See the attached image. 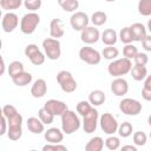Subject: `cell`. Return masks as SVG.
<instances>
[{
	"mask_svg": "<svg viewBox=\"0 0 151 151\" xmlns=\"http://www.w3.org/2000/svg\"><path fill=\"white\" fill-rule=\"evenodd\" d=\"M142 97H143L144 100H146V101H151V91H150V90H146V88L143 87V90H142Z\"/></svg>",
	"mask_w": 151,
	"mask_h": 151,
	"instance_id": "45",
	"label": "cell"
},
{
	"mask_svg": "<svg viewBox=\"0 0 151 151\" xmlns=\"http://www.w3.org/2000/svg\"><path fill=\"white\" fill-rule=\"evenodd\" d=\"M118 134L120 136V137H123V138H127V137H130L131 134H132V132H133V126H132V124L130 123V122H124V123H122L119 126H118Z\"/></svg>",
	"mask_w": 151,
	"mask_h": 151,
	"instance_id": "32",
	"label": "cell"
},
{
	"mask_svg": "<svg viewBox=\"0 0 151 151\" xmlns=\"http://www.w3.org/2000/svg\"><path fill=\"white\" fill-rule=\"evenodd\" d=\"M118 55H119V51L117 47L113 46H106L101 52V57H104V59L106 60H114L117 59Z\"/></svg>",
	"mask_w": 151,
	"mask_h": 151,
	"instance_id": "33",
	"label": "cell"
},
{
	"mask_svg": "<svg viewBox=\"0 0 151 151\" xmlns=\"http://www.w3.org/2000/svg\"><path fill=\"white\" fill-rule=\"evenodd\" d=\"M147 123H149V125L151 126V114H150V116L147 117Z\"/></svg>",
	"mask_w": 151,
	"mask_h": 151,
	"instance_id": "50",
	"label": "cell"
},
{
	"mask_svg": "<svg viewBox=\"0 0 151 151\" xmlns=\"http://www.w3.org/2000/svg\"><path fill=\"white\" fill-rule=\"evenodd\" d=\"M44 107L47 109L54 116H61L68 107L67 105L61 101V100H57V99H50L44 104Z\"/></svg>",
	"mask_w": 151,
	"mask_h": 151,
	"instance_id": "16",
	"label": "cell"
},
{
	"mask_svg": "<svg viewBox=\"0 0 151 151\" xmlns=\"http://www.w3.org/2000/svg\"><path fill=\"white\" fill-rule=\"evenodd\" d=\"M40 22V17L35 12H28L20 19V31L24 34H32L35 32Z\"/></svg>",
	"mask_w": 151,
	"mask_h": 151,
	"instance_id": "4",
	"label": "cell"
},
{
	"mask_svg": "<svg viewBox=\"0 0 151 151\" xmlns=\"http://www.w3.org/2000/svg\"><path fill=\"white\" fill-rule=\"evenodd\" d=\"M142 109L140 101L133 98H124L119 103V110L126 116H138Z\"/></svg>",
	"mask_w": 151,
	"mask_h": 151,
	"instance_id": "7",
	"label": "cell"
},
{
	"mask_svg": "<svg viewBox=\"0 0 151 151\" xmlns=\"http://www.w3.org/2000/svg\"><path fill=\"white\" fill-rule=\"evenodd\" d=\"M42 151H67V147L65 145H61L60 143L58 144L48 143L42 146Z\"/></svg>",
	"mask_w": 151,
	"mask_h": 151,
	"instance_id": "41",
	"label": "cell"
},
{
	"mask_svg": "<svg viewBox=\"0 0 151 151\" xmlns=\"http://www.w3.org/2000/svg\"><path fill=\"white\" fill-rule=\"evenodd\" d=\"M149 137H150V139H151V132H150V134H149Z\"/></svg>",
	"mask_w": 151,
	"mask_h": 151,
	"instance_id": "52",
	"label": "cell"
},
{
	"mask_svg": "<svg viewBox=\"0 0 151 151\" xmlns=\"http://www.w3.org/2000/svg\"><path fill=\"white\" fill-rule=\"evenodd\" d=\"M27 124V129L29 132H32L33 134H40L42 132H45V124L40 120L39 117H29L26 122Z\"/></svg>",
	"mask_w": 151,
	"mask_h": 151,
	"instance_id": "20",
	"label": "cell"
},
{
	"mask_svg": "<svg viewBox=\"0 0 151 151\" xmlns=\"http://www.w3.org/2000/svg\"><path fill=\"white\" fill-rule=\"evenodd\" d=\"M118 38H119L120 41H122L123 44H125V45H126V44H131V42L133 41V37H132L130 26H126V27L122 28L120 32H119V37H118Z\"/></svg>",
	"mask_w": 151,
	"mask_h": 151,
	"instance_id": "35",
	"label": "cell"
},
{
	"mask_svg": "<svg viewBox=\"0 0 151 151\" xmlns=\"http://www.w3.org/2000/svg\"><path fill=\"white\" fill-rule=\"evenodd\" d=\"M133 60H134V64H137V65H144L145 66L147 64V61H149V57H147L146 53L138 52L136 54V57L133 58Z\"/></svg>",
	"mask_w": 151,
	"mask_h": 151,
	"instance_id": "42",
	"label": "cell"
},
{
	"mask_svg": "<svg viewBox=\"0 0 151 151\" xmlns=\"http://www.w3.org/2000/svg\"><path fill=\"white\" fill-rule=\"evenodd\" d=\"M98 124H99V114H98V111L93 106L91 109V111L83 117L81 125H83L84 132L85 133H93L97 130Z\"/></svg>",
	"mask_w": 151,
	"mask_h": 151,
	"instance_id": "10",
	"label": "cell"
},
{
	"mask_svg": "<svg viewBox=\"0 0 151 151\" xmlns=\"http://www.w3.org/2000/svg\"><path fill=\"white\" fill-rule=\"evenodd\" d=\"M138 12L143 17H150L151 15V0H139Z\"/></svg>",
	"mask_w": 151,
	"mask_h": 151,
	"instance_id": "34",
	"label": "cell"
},
{
	"mask_svg": "<svg viewBox=\"0 0 151 151\" xmlns=\"http://www.w3.org/2000/svg\"><path fill=\"white\" fill-rule=\"evenodd\" d=\"M1 114L7 118V137L11 140H19L22 137V116L11 104H6L2 106Z\"/></svg>",
	"mask_w": 151,
	"mask_h": 151,
	"instance_id": "1",
	"label": "cell"
},
{
	"mask_svg": "<svg viewBox=\"0 0 151 151\" xmlns=\"http://www.w3.org/2000/svg\"><path fill=\"white\" fill-rule=\"evenodd\" d=\"M106 2H113V1H116V0H105Z\"/></svg>",
	"mask_w": 151,
	"mask_h": 151,
	"instance_id": "51",
	"label": "cell"
},
{
	"mask_svg": "<svg viewBox=\"0 0 151 151\" xmlns=\"http://www.w3.org/2000/svg\"><path fill=\"white\" fill-rule=\"evenodd\" d=\"M38 117L40 118V120L45 124V125H50V124H52L53 123V120H54V114H52L47 109H45L44 106L41 107V109H39V111H38Z\"/></svg>",
	"mask_w": 151,
	"mask_h": 151,
	"instance_id": "29",
	"label": "cell"
},
{
	"mask_svg": "<svg viewBox=\"0 0 151 151\" xmlns=\"http://www.w3.org/2000/svg\"><path fill=\"white\" fill-rule=\"evenodd\" d=\"M147 29H149V32L151 33V19H149V21H147V27H146Z\"/></svg>",
	"mask_w": 151,
	"mask_h": 151,
	"instance_id": "49",
	"label": "cell"
},
{
	"mask_svg": "<svg viewBox=\"0 0 151 151\" xmlns=\"http://www.w3.org/2000/svg\"><path fill=\"white\" fill-rule=\"evenodd\" d=\"M46 92H47V83H46V80L41 79V78L37 79L33 83L32 87H31L32 97H34V98H42L46 94Z\"/></svg>",
	"mask_w": 151,
	"mask_h": 151,
	"instance_id": "18",
	"label": "cell"
},
{
	"mask_svg": "<svg viewBox=\"0 0 151 151\" xmlns=\"http://www.w3.org/2000/svg\"><path fill=\"white\" fill-rule=\"evenodd\" d=\"M132 139L136 146H144L147 142V136L143 131H136L132 136Z\"/></svg>",
	"mask_w": 151,
	"mask_h": 151,
	"instance_id": "38",
	"label": "cell"
},
{
	"mask_svg": "<svg viewBox=\"0 0 151 151\" xmlns=\"http://www.w3.org/2000/svg\"><path fill=\"white\" fill-rule=\"evenodd\" d=\"M44 137H45L46 142L58 144V143L63 142L64 132H63V130H60L58 127H51V129H47V131L44 132Z\"/></svg>",
	"mask_w": 151,
	"mask_h": 151,
	"instance_id": "19",
	"label": "cell"
},
{
	"mask_svg": "<svg viewBox=\"0 0 151 151\" xmlns=\"http://www.w3.org/2000/svg\"><path fill=\"white\" fill-rule=\"evenodd\" d=\"M138 53V48L131 44H126L124 47H123V55L127 59H133L136 57V54Z\"/></svg>",
	"mask_w": 151,
	"mask_h": 151,
	"instance_id": "39",
	"label": "cell"
},
{
	"mask_svg": "<svg viewBox=\"0 0 151 151\" xmlns=\"http://www.w3.org/2000/svg\"><path fill=\"white\" fill-rule=\"evenodd\" d=\"M104 144H105V140L101 137L99 136L92 137L85 145V150L86 151H101L104 149Z\"/></svg>",
	"mask_w": 151,
	"mask_h": 151,
	"instance_id": "26",
	"label": "cell"
},
{
	"mask_svg": "<svg viewBox=\"0 0 151 151\" xmlns=\"http://www.w3.org/2000/svg\"><path fill=\"white\" fill-rule=\"evenodd\" d=\"M60 117H61V130L65 134H72L80 129L81 122L74 111L67 109Z\"/></svg>",
	"mask_w": 151,
	"mask_h": 151,
	"instance_id": "2",
	"label": "cell"
},
{
	"mask_svg": "<svg viewBox=\"0 0 151 151\" xmlns=\"http://www.w3.org/2000/svg\"><path fill=\"white\" fill-rule=\"evenodd\" d=\"M100 39L104 45L106 46H113L118 40V34L113 28H106L100 34Z\"/></svg>",
	"mask_w": 151,
	"mask_h": 151,
	"instance_id": "22",
	"label": "cell"
},
{
	"mask_svg": "<svg viewBox=\"0 0 151 151\" xmlns=\"http://www.w3.org/2000/svg\"><path fill=\"white\" fill-rule=\"evenodd\" d=\"M92 104L88 101V100H80L77 106H76V110H77V113H79L81 117H84L86 113H88L92 109Z\"/></svg>",
	"mask_w": 151,
	"mask_h": 151,
	"instance_id": "36",
	"label": "cell"
},
{
	"mask_svg": "<svg viewBox=\"0 0 151 151\" xmlns=\"http://www.w3.org/2000/svg\"><path fill=\"white\" fill-rule=\"evenodd\" d=\"M131 68H132L131 59H127L124 57V58L111 60V63L107 66V72L110 76L117 78V77H122V76L130 73Z\"/></svg>",
	"mask_w": 151,
	"mask_h": 151,
	"instance_id": "3",
	"label": "cell"
},
{
	"mask_svg": "<svg viewBox=\"0 0 151 151\" xmlns=\"http://www.w3.org/2000/svg\"><path fill=\"white\" fill-rule=\"evenodd\" d=\"M105 100L106 96L101 90H93L88 94V101L92 104V106H100L105 103Z\"/></svg>",
	"mask_w": 151,
	"mask_h": 151,
	"instance_id": "23",
	"label": "cell"
},
{
	"mask_svg": "<svg viewBox=\"0 0 151 151\" xmlns=\"http://www.w3.org/2000/svg\"><path fill=\"white\" fill-rule=\"evenodd\" d=\"M24 5H25L26 9H28L31 12H35L41 7L42 1L41 0H24Z\"/></svg>",
	"mask_w": 151,
	"mask_h": 151,
	"instance_id": "40",
	"label": "cell"
},
{
	"mask_svg": "<svg viewBox=\"0 0 151 151\" xmlns=\"http://www.w3.org/2000/svg\"><path fill=\"white\" fill-rule=\"evenodd\" d=\"M131 76H132V79L136 80V81H142L146 78L147 76V68L146 66L144 65H137L134 64V66H132L131 71H130Z\"/></svg>",
	"mask_w": 151,
	"mask_h": 151,
	"instance_id": "24",
	"label": "cell"
},
{
	"mask_svg": "<svg viewBox=\"0 0 151 151\" xmlns=\"http://www.w3.org/2000/svg\"><path fill=\"white\" fill-rule=\"evenodd\" d=\"M100 39V32L96 26H87L80 32V40L86 45L96 44Z\"/></svg>",
	"mask_w": 151,
	"mask_h": 151,
	"instance_id": "13",
	"label": "cell"
},
{
	"mask_svg": "<svg viewBox=\"0 0 151 151\" xmlns=\"http://www.w3.org/2000/svg\"><path fill=\"white\" fill-rule=\"evenodd\" d=\"M142 46L146 52H151V34L146 35L143 40H142Z\"/></svg>",
	"mask_w": 151,
	"mask_h": 151,
	"instance_id": "43",
	"label": "cell"
},
{
	"mask_svg": "<svg viewBox=\"0 0 151 151\" xmlns=\"http://www.w3.org/2000/svg\"><path fill=\"white\" fill-rule=\"evenodd\" d=\"M42 48L50 60H57L61 55V45L60 41L55 38H46L42 41Z\"/></svg>",
	"mask_w": 151,
	"mask_h": 151,
	"instance_id": "6",
	"label": "cell"
},
{
	"mask_svg": "<svg viewBox=\"0 0 151 151\" xmlns=\"http://www.w3.org/2000/svg\"><path fill=\"white\" fill-rule=\"evenodd\" d=\"M91 22L96 26V27H99V26H103L104 24H106L107 21V15L105 12L103 11H97L94 12L92 15H91Z\"/></svg>",
	"mask_w": 151,
	"mask_h": 151,
	"instance_id": "27",
	"label": "cell"
},
{
	"mask_svg": "<svg viewBox=\"0 0 151 151\" xmlns=\"http://www.w3.org/2000/svg\"><path fill=\"white\" fill-rule=\"evenodd\" d=\"M111 91L117 97H123L129 92V83L122 77H117L111 83Z\"/></svg>",
	"mask_w": 151,
	"mask_h": 151,
	"instance_id": "15",
	"label": "cell"
},
{
	"mask_svg": "<svg viewBox=\"0 0 151 151\" xmlns=\"http://www.w3.org/2000/svg\"><path fill=\"white\" fill-rule=\"evenodd\" d=\"M5 67H6V65H5V59L1 58V71H0V74H4V73H5Z\"/></svg>",
	"mask_w": 151,
	"mask_h": 151,
	"instance_id": "48",
	"label": "cell"
},
{
	"mask_svg": "<svg viewBox=\"0 0 151 151\" xmlns=\"http://www.w3.org/2000/svg\"><path fill=\"white\" fill-rule=\"evenodd\" d=\"M57 81L60 86V88L66 92V93H72L77 90L78 87V84L76 81V79L73 78L72 73L66 71V70H63L60 72H58L57 74Z\"/></svg>",
	"mask_w": 151,
	"mask_h": 151,
	"instance_id": "5",
	"label": "cell"
},
{
	"mask_svg": "<svg viewBox=\"0 0 151 151\" xmlns=\"http://www.w3.org/2000/svg\"><path fill=\"white\" fill-rule=\"evenodd\" d=\"M64 34H65V29H64L63 20L58 18L52 19L50 22V35L52 38L59 39V38H63Z\"/></svg>",
	"mask_w": 151,
	"mask_h": 151,
	"instance_id": "17",
	"label": "cell"
},
{
	"mask_svg": "<svg viewBox=\"0 0 151 151\" xmlns=\"http://www.w3.org/2000/svg\"><path fill=\"white\" fill-rule=\"evenodd\" d=\"M19 25V18L15 13L13 12H6L2 15L1 19V27L4 29V32L6 33H11L13 32Z\"/></svg>",
	"mask_w": 151,
	"mask_h": 151,
	"instance_id": "14",
	"label": "cell"
},
{
	"mask_svg": "<svg viewBox=\"0 0 151 151\" xmlns=\"http://www.w3.org/2000/svg\"><path fill=\"white\" fill-rule=\"evenodd\" d=\"M143 87L151 91V74L146 76V78L144 79V86H143Z\"/></svg>",
	"mask_w": 151,
	"mask_h": 151,
	"instance_id": "46",
	"label": "cell"
},
{
	"mask_svg": "<svg viewBox=\"0 0 151 151\" xmlns=\"http://www.w3.org/2000/svg\"><path fill=\"white\" fill-rule=\"evenodd\" d=\"M90 18L88 15L85 13V12H74L71 18H70V24H71V27L74 29V31H79L81 32L84 28H86L88 26V22H90Z\"/></svg>",
	"mask_w": 151,
	"mask_h": 151,
	"instance_id": "12",
	"label": "cell"
},
{
	"mask_svg": "<svg viewBox=\"0 0 151 151\" xmlns=\"http://www.w3.org/2000/svg\"><path fill=\"white\" fill-rule=\"evenodd\" d=\"M79 58L81 61L88 65H98L101 60V53L87 45L79 50Z\"/></svg>",
	"mask_w": 151,
	"mask_h": 151,
	"instance_id": "9",
	"label": "cell"
},
{
	"mask_svg": "<svg viewBox=\"0 0 151 151\" xmlns=\"http://www.w3.org/2000/svg\"><path fill=\"white\" fill-rule=\"evenodd\" d=\"M122 150H131V151H137V146L136 145H124L122 146Z\"/></svg>",
	"mask_w": 151,
	"mask_h": 151,
	"instance_id": "47",
	"label": "cell"
},
{
	"mask_svg": "<svg viewBox=\"0 0 151 151\" xmlns=\"http://www.w3.org/2000/svg\"><path fill=\"white\" fill-rule=\"evenodd\" d=\"M99 125H100V129L103 130L104 133L106 134H114L117 131H118V122L117 119L110 113V112H105L100 116L99 118Z\"/></svg>",
	"mask_w": 151,
	"mask_h": 151,
	"instance_id": "8",
	"label": "cell"
},
{
	"mask_svg": "<svg viewBox=\"0 0 151 151\" xmlns=\"http://www.w3.org/2000/svg\"><path fill=\"white\" fill-rule=\"evenodd\" d=\"M25 55L29 59V61L35 65V66H39V65H42L45 63V59H46V54H44L38 45L35 44H28L26 47H25Z\"/></svg>",
	"mask_w": 151,
	"mask_h": 151,
	"instance_id": "11",
	"label": "cell"
},
{
	"mask_svg": "<svg viewBox=\"0 0 151 151\" xmlns=\"http://www.w3.org/2000/svg\"><path fill=\"white\" fill-rule=\"evenodd\" d=\"M58 5L65 11V12H76L79 7L78 0H57Z\"/></svg>",
	"mask_w": 151,
	"mask_h": 151,
	"instance_id": "28",
	"label": "cell"
},
{
	"mask_svg": "<svg viewBox=\"0 0 151 151\" xmlns=\"http://www.w3.org/2000/svg\"><path fill=\"white\" fill-rule=\"evenodd\" d=\"M7 129H8V123H7V118L1 114V131H0V136H4L7 133Z\"/></svg>",
	"mask_w": 151,
	"mask_h": 151,
	"instance_id": "44",
	"label": "cell"
},
{
	"mask_svg": "<svg viewBox=\"0 0 151 151\" xmlns=\"http://www.w3.org/2000/svg\"><path fill=\"white\" fill-rule=\"evenodd\" d=\"M105 146L109 150H118L120 147V139L114 134H110L105 139Z\"/></svg>",
	"mask_w": 151,
	"mask_h": 151,
	"instance_id": "37",
	"label": "cell"
},
{
	"mask_svg": "<svg viewBox=\"0 0 151 151\" xmlns=\"http://www.w3.org/2000/svg\"><path fill=\"white\" fill-rule=\"evenodd\" d=\"M21 5H22V0H0V6L6 12H11L12 9H17Z\"/></svg>",
	"mask_w": 151,
	"mask_h": 151,
	"instance_id": "30",
	"label": "cell"
},
{
	"mask_svg": "<svg viewBox=\"0 0 151 151\" xmlns=\"http://www.w3.org/2000/svg\"><path fill=\"white\" fill-rule=\"evenodd\" d=\"M132 37H133V41H139L142 42V40L147 35L146 34V27L140 24V22H134L130 26Z\"/></svg>",
	"mask_w": 151,
	"mask_h": 151,
	"instance_id": "21",
	"label": "cell"
},
{
	"mask_svg": "<svg viewBox=\"0 0 151 151\" xmlns=\"http://www.w3.org/2000/svg\"><path fill=\"white\" fill-rule=\"evenodd\" d=\"M7 71H8L9 77L13 78L14 76H17V74H19L20 72L25 71V68H24V64H22L21 61H19V60H14V61L9 63Z\"/></svg>",
	"mask_w": 151,
	"mask_h": 151,
	"instance_id": "31",
	"label": "cell"
},
{
	"mask_svg": "<svg viewBox=\"0 0 151 151\" xmlns=\"http://www.w3.org/2000/svg\"><path fill=\"white\" fill-rule=\"evenodd\" d=\"M12 81L14 83V85L20 86V87L26 86V85H29L31 81H32V74H31L29 72L22 71V72H20L19 74L14 76V77L12 78Z\"/></svg>",
	"mask_w": 151,
	"mask_h": 151,
	"instance_id": "25",
	"label": "cell"
}]
</instances>
